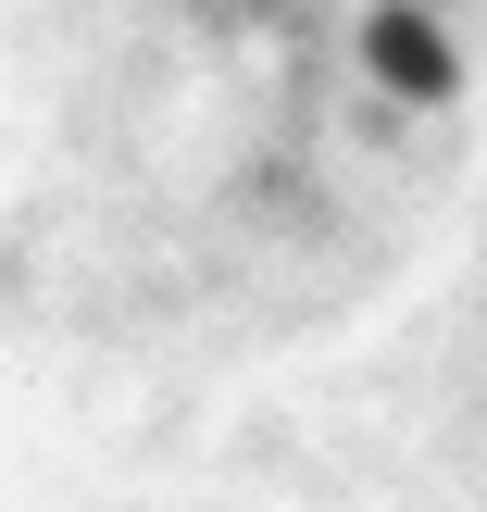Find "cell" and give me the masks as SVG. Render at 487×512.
Returning <instances> with one entry per match:
<instances>
[{
	"label": "cell",
	"mask_w": 487,
	"mask_h": 512,
	"mask_svg": "<svg viewBox=\"0 0 487 512\" xmlns=\"http://www.w3.org/2000/svg\"><path fill=\"white\" fill-rule=\"evenodd\" d=\"M363 63L388 75L400 100H450V38H438V13H375V25H363Z\"/></svg>",
	"instance_id": "obj_1"
}]
</instances>
